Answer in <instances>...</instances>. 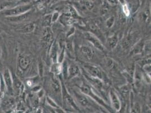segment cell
Returning a JSON list of instances; mask_svg holds the SVG:
<instances>
[{
  "label": "cell",
  "mask_w": 151,
  "mask_h": 113,
  "mask_svg": "<svg viewBox=\"0 0 151 113\" xmlns=\"http://www.w3.org/2000/svg\"><path fill=\"white\" fill-rule=\"evenodd\" d=\"M1 32V26H0V32Z\"/></svg>",
  "instance_id": "obj_40"
},
{
  "label": "cell",
  "mask_w": 151,
  "mask_h": 113,
  "mask_svg": "<svg viewBox=\"0 0 151 113\" xmlns=\"http://www.w3.org/2000/svg\"><path fill=\"white\" fill-rule=\"evenodd\" d=\"M80 52L82 56L88 60H91L93 59L94 52L91 48L86 45H82L80 48Z\"/></svg>",
  "instance_id": "obj_12"
},
{
  "label": "cell",
  "mask_w": 151,
  "mask_h": 113,
  "mask_svg": "<svg viewBox=\"0 0 151 113\" xmlns=\"http://www.w3.org/2000/svg\"><path fill=\"white\" fill-rule=\"evenodd\" d=\"M51 85L52 89L53 90L55 93L57 94L60 93V92H62L61 83L59 82L58 78L54 74H52V75L51 76Z\"/></svg>",
  "instance_id": "obj_11"
},
{
  "label": "cell",
  "mask_w": 151,
  "mask_h": 113,
  "mask_svg": "<svg viewBox=\"0 0 151 113\" xmlns=\"http://www.w3.org/2000/svg\"><path fill=\"white\" fill-rule=\"evenodd\" d=\"M83 69L85 72L90 76L99 79L101 80L103 79L105 77L103 71L98 66L90 63H83Z\"/></svg>",
  "instance_id": "obj_3"
},
{
  "label": "cell",
  "mask_w": 151,
  "mask_h": 113,
  "mask_svg": "<svg viewBox=\"0 0 151 113\" xmlns=\"http://www.w3.org/2000/svg\"><path fill=\"white\" fill-rule=\"evenodd\" d=\"M75 32V27H71V28L69 29V31L67 32V34H66L67 38H70L72 35H73L74 34Z\"/></svg>",
  "instance_id": "obj_33"
},
{
  "label": "cell",
  "mask_w": 151,
  "mask_h": 113,
  "mask_svg": "<svg viewBox=\"0 0 151 113\" xmlns=\"http://www.w3.org/2000/svg\"><path fill=\"white\" fill-rule=\"evenodd\" d=\"M73 94L75 97L76 100L78 102V103L83 107L88 106L89 105V101L88 98L86 97L85 94H83L82 92L79 93L77 91H74Z\"/></svg>",
  "instance_id": "obj_10"
},
{
  "label": "cell",
  "mask_w": 151,
  "mask_h": 113,
  "mask_svg": "<svg viewBox=\"0 0 151 113\" xmlns=\"http://www.w3.org/2000/svg\"><path fill=\"white\" fill-rule=\"evenodd\" d=\"M29 12L24 13L22 15H19L18 16H15V17H7L9 20H10L11 22L13 23H21L25 20L27 19V17L29 16Z\"/></svg>",
  "instance_id": "obj_15"
},
{
  "label": "cell",
  "mask_w": 151,
  "mask_h": 113,
  "mask_svg": "<svg viewBox=\"0 0 151 113\" xmlns=\"http://www.w3.org/2000/svg\"><path fill=\"white\" fill-rule=\"evenodd\" d=\"M106 66L108 69H112L115 66V62L113 61V59H112L110 58H107L106 59Z\"/></svg>",
  "instance_id": "obj_28"
},
{
  "label": "cell",
  "mask_w": 151,
  "mask_h": 113,
  "mask_svg": "<svg viewBox=\"0 0 151 113\" xmlns=\"http://www.w3.org/2000/svg\"><path fill=\"white\" fill-rule=\"evenodd\" d=\"M62 84V98H63V102L67 105L70 107H72L73 109H75L77 111L79 110V109L78 106L76 105L75 102H74L73 98L72 96L69 94L66 88L65 87V85H64L63 82L61 81Z\"/></svg>",
  "instance_id": "obj_5"
},
{
  "label": "cell",
  "mask_w": 151,
  "mask_h": 113,
  "mask_svg": "<svg viewBox=\"0 0 151 113\" xmlns=\"http://www.w3.org/2000/svg\"><path fill=\"white\" fill-rule=\"evenodd\" d=\"M84 76L86 78V79H87V80L94 87L96 88L98 90L101 91L103 89V83L101 81V80L94 78V77H91L90 76L88 75L86 72L84 73Z\"/></svg>",
  "instance_id": "obj_9"
},
{
  "label": "cell",
  "mask_w": 151,
  "mask_h": 113,
  "mask_svg": "<svg viewBox=\"0 0 151 113\" xmlns=\"http://www.w3.org/2000/svg\"><path fill=\"white\" fill-rule=\"evenodd\" d=\"M80 74V69L76 64H70L68 66L67 79H70Z\"/></svg>",
  "instance_id": "obj_13"
},
{
  "label": "cell",
  "mask_w": 151,
  "mask_h": 113,
  "mask_svg": "<svg viewBox=\"0 0 151 113\" xmlns=\"http://www.w3.org/2000/svg\"><path fill=\"white\" fill-rule=\"evenodd\" d=\"M31 63L32 59L29 56L25 55L20 56L17 63V74L18 75H23L24 72L28 69Z\"/></svg>",
  "instance_id": "obj_4"
},
{
  "label": "cell",
  "mask_w": 151,
  "mask_h": 113,
  "mask_svg": "<svg viewBox=\"0 0 151 113\" xmlns=\"http://www.w3.org/2000/svg\"><path fill=\"white\" fill-rule=\"evenodd\" d=\"M62 69H63V67H62V63H59V62L53 63L51 67V71L53 74L55 75H59L62 72Z\"/></svg>",
  "instance_id": "obj_21"
},
{
  "label": "cell",
  "mask_w": 151,
  "mask_h": 113,
  "mask_svg": "<svg viewBox=\"0 0 151 113\" xmlns=\"http://www.w3.org/2000/svg\"><path fill=\"white\" fill-rule=\"evenodd\" d=\"M145 42L143 40H140L137 43L132 49L133 54H139L142 53L145 48Z\"/></svg>",
  "instance_id": "obj_19"
},
{
  "label": "cell",
  "mask_w": 151,
  "mask_h": 113,
  "mask_svg": "<svg viewBox=\"0 0 151 113\" xmlns=\"http://www.w3.org/2000/svg\"><path fill=\"white\" fill-rule=\"evenodd\" d=\"M122 9H123V12H124V14L126 15L127 17H128L129 15V14H130V11L129 10V8L127 7V5H125L123 6V8Z\"/></svg>",
  "instance_id": "obj_34"
},
{
  "label": "cell",
  "mask_w": 151,
  "mask_h": 113,
  "mask_svg": "<svg viewBox=\"0 0 151 113\" xmlns=\"http://www.w3.org/2000/svg\"><path fill=\"white\" fill-rule=\"evenodd\" d=\"M46 101H47V102L49 104V105L51 106L52 107H54L55 109H57V108L59 107L58 106L57 103L54 101L52 99H51L50 97H49V96L46 97Z\"/></svg>",
  "instance_id": "obj_30"
},
{
  "label": "cell",
  "mask_w": 151,
  "mask_h": 113,
  "mask_svg": "<svg viewBox=\"0 0 151 113\" xmlns=\"http://www.w3.org/2000/svg\"><path fill=\"white\" fill-rule=\"evenodd\" d=\"M109 98H110L111 104L113 107V109L117 112L120 111L121 105V102L118 95L113 89H111L109 91Z\"/></svg>",
  "instance_id": "obj_8"
},
{
  "label": "cell",
  "mask_w": 151,
  "mask_h": 113,
  "mask_svg": "<svg viewBox=\"0 0 151 113\" xmlns=\"http://www.w3.org/2000/svg\"><path fill=\"white\" fill-rule=\"evenodd\" d=\"M27 85L28 86V87H31L33 85V82L31 80H28L27 81Z\"/></svg>",
  "instance_id": "obj_36"
},
{
  "label": "cell",
  "mask_w": 151,
  "mask_h": 113,
  "mask_svg": "<svg viewBox=\"0 0 151 113\" xmlns=\"http://www.w3.org/2000/svg\"><path fill=\"white\" fill-rule=\"evenodd\" d=\"M119 41V39L118 37L116 35H112L111 37L108 38L107 40V44L108 45V46L111 48V49H114L117 45Z\"/></svg>",
  "instance_id": "obj_20"
},
{
  "label": "cell",
  "mask_w": 151,
  "mask_h": 113,
  "mask_svg": "<svg viewBox=\"0 0 151 113\" xmlns=\"http://www.w3.org/2000/svg\"><path fill=\"white\" fill-rule=\"evenodd\" d=\"M60 20L61 21V22L63 23L64 25H72L73 23H75L76 22L75 18L69 16L67 14H64L62 16H61L60 17H59Z\"/></svg>",
  "instance_id": "obj_17"
},
{
  "label": "cell",
  "mask_w": 151,
  "mask_h": 113,
  "mask_svg": "<svg viewBox=\"0 0 151 113\" xmlns=\"http://www.w3.org/2000/svg\"><path fill=\"white\" fill-rule=\"evenodd\" d=\"M140 106L138 102H135L132 106L131 111L132 113H140Z\"/></svg>",
  "instance_id": "obj_29"
},
{
  "label": "cell",
  "mask_w": 151,
  "mask_h": 113,
  "mask_svg": "<svg viewBox=\"0 0 151 113\" xmlns=\"http://www.w3.org/2000/svg\"><path fill=\"white\" fill-rule=\"evenodd\" d=\"M51 15L52 14H49L47 15H45L44 18H43V20L42 22V25L44 27H50L51 22Z\"/></svg>",
  "instance_id": "obj_24"
},
{
  "label": "cell",
  "mask_w": 151,
  "mask_h": 113,
  "mask_svg": "<svg viewBox=\"0 0 151 113\" xmlns=\"http://www.w3.org/2000/svg\"><path fill=\"white\" fill-rule=\"evenodd\" d=\"M16 1H20V0H16Z\"/></svg>",
  "instance_id": "obj_41"
},
{
  "label": "cell",
  "mask_w": 151,
  "mask_h": 113,
  "mask_svg": "<svg viewBox=\"0 0 151 113\" xmlns=\"http://www.w3.org/2000/svg\"><path fill=\"white\" fill-rule=\"evenodd\" d=\"M12 2L7 1L6 0H0V12H2L7 9L9 7H12Z\"/></svg>",
  "instance_id": "obj_23"
},
{
  "label": "cell",
  "mask_w": 151,
  "mask_h": 113,
  "mask_svg": "<svg viewBox=\"0 0 151 113\" xmlns=\"http://www.w3.org/2000/svg\"><path fill=\"white\" fill-rule=\"evenodd\" d=\"M1 59H2V50L0 48V64L1 63Z\"/></svg>",
  "instance_id": "obj_37"
},
{
  "label": "cell",
  "mask_w": 151,
  "mask_h": 113,
  "mask_svg": "<svg viewBox=\"0 0 151 113\" xmlns=\"http://www.w3.org/2000/svg\"><path fill=\"white\" fill-rule=\"evenodd\" d=\"M88 1H92V2H94V1H95V0H88Z\"/></svg>",
  "instance_id": "obj_39"
},
{
  "label": "cell",
  "mask_w": 151,
  "mask_h": 113,
  "mask_svg": "<svg viewBox=\"0 0 151 113\" xmlns=\"http://www.w3.org/2000/svg\"><path fill=\"white\" fill-rule=\"evenodd\" d=\"M0 91H1V76L0 75Z\"/></svg>",
  "instance_id": "obj_38"
},
{
  "label": "cell",
  "mask_w": 151,
  "mask_h": 113,
  "mask_svg": "<svg viewBox=\"0 0 151 113\" xmlns=\"http://www.w3.org/2000/svg\"><path fill=\"white\" fill-rule=\"evenodd\" d=\"M58 46L56 41L52 45L51 48L50 56L51 58L53 61V63H56L58 61Z\"/></svg>",
  "instance_id": "obj_18"
},
{
  "label": "cell",
  "mask_w": 151,
  "mask_h": 113,
  "mask_svg": "<svg viewBox=\"0 0 151 113\" xmlns=\"http://www.w3.org/2000/svg\"><path fill=\"white\" fill-rule=\"evenodd\" d=\"M38 70L40 72V75L42 76L43 74V65L41 62H40L38 64Z\"/></svg>",
  "instance_id": "obj_35"
},
{
  "label": "cell",
  "mask_w": 151,
  "mask_h": 113,
  "mask_svg": "<svg viewBox=\"0 0 151 113\" xmlns=\"http://www.w3.org/2000/svg\"><path fill=\"white\" fill-rule=\"evenodd\" d=\"M85 38L87 40L92 44L95 48H96L98 50L103 51L104 49V47L101 44V41L95 36L94 34H92L91 33L87 32L85 34Z\"/></svg>",
  "instance_id": "obj_7"
},
{
  "label": "cell",
  "mask_w": 151,
  "mask_h": 113,
  "mask_svg": "<svg viewBox=\"0 0 151 113\" xmlns=\"http://www.w3.org/2000/svg\"><path fill=\"white\" fill-rule=\"evenodd\" d=\"M83 5L85 6V7L88 9L89 10H91L94 7V5L93 2L88 1V0H85L83 1Z\"/></svg>",
  "instance_id": "obj_27"
},
{
  "label": "cell",
  "mask_w": 151,
  "mask_h": 113,
  "mask_svg": "<svg viewBox=\"0 0 151 113\" xmlns=\"http://www.w3.org/2000/svg\"><path fill=\"white\" fill-rule=\"evenodd\" d=\"M36 25L34 23H29L20 27L17 29V31L22 33H29L35 30Z\"/></svg>",
  "instance_id": "obj_14"
},
{
  "label": "cell",
  "mask_w": 151,
  "mask_h": 113,
  "mask_svg": "<svg viewBox=\"0 0 151 113\" xmlns=\"http://www.w3.org/2000/svg\"><path fill=\"white\" fill-rule=\"evenodd\" d=\"M65 46L66 49L68 51H69L70 55L73 54V43L71 40H68L65 42Z\"/></svg>",
  "instance_id": "obj_26"
},
{
  "label": "cell",
  "mask_w": 151,
  "mask_h": 113,
  "mask_svg": "<svg viewBox=\"0 0 151 113\" xmlns=\"http://www.w3.org/2000/svg\"><path fill=\"white\" fill-rule=\"evenodd\" d=\"M3 79L7 91L9 93H13L14 87H13V78L11 73V71L9 69H6L3 72Z\"/></svg>",
  "instance_id": "obj_6"
},
{
  "label": "cell",
  "mask_w": 151,
  "mask_h": 113,
  "mask_svg": "<svg viewBox=\"0 0 151 113\" xmlns=\"http://www.w3.org/2000/svg\"><path fill=\"white\" fill-rule=\"evenodd\" d=\"M60 14L59 12H55L51 15V22L52 23L55 22L59 18Z\"/></svg>",
  "instance_id": "obj_32"
},
{
  "label": "cell",
  "mask_w": 151,
  "mask_h": 113,
  "mask_svg": "<svg viewBox=\"0 0 151 113\" xmlns=\"http://www.w3.org/2000/svg\"><path fill=\"white\" fill-rule=\"evenodd\" d=\"M114 23V17H111L106 20V25L107 28H110L113 26Z\"/></svg>",
  "instance_id": "obj_31"
},
{
  "label": "cell",
  "mask_w": 151,
  "mask_h": 113,
  "mask_svg": "<svg viewBox=\"0 0 151 113\" xmlns=\"http://www.w3.org/2000/svg\"><path fill=\"white\" fill-rule=\"evenodd\" d=\"M133 42V36L132 35H128L126 38H125V39L123 40L122 41V47H124V48L127 49L128 48H129Z\"/></svg>",
  "instance_id": "obj_22"
},
{
  "label": "cell",
  "mask_w": 151,
  "mask_h": 113,
  "mask_svg": "<svg viewBox=\"0 0 151 113\" xmlns=\"http://www.w3.org/2000/svg\"><path fill=\"white\" fill-rule=\"evenodd\" d=\"M32 8V5L30 4L20 5L17 7H12L6 9L4 11V14L6 16V17L18 16L29 12L31 10Z\"/></svg>",
  "instance_id": "obj_2"
},
{
  "label": "cell",
  "mask_w": 151,
  "mask_h": 113,
  "mask_svg": "<svg viewBox=\"0 0 151 113\" xmlns=\"http://www.w3.org/2000/svg\"><path fill=\"white\" fill-rule=\"evenodd\" d=\"M15 104V100L13 98H10L7 99L4 102V107H5L6 109H10L13 107V105Z\"/></svg>",
  "instance_id": "obj_25"
},
{
  "label": "cell",
  "mask_w": 151,
  "mask_h": 113,
  "mask_svg": "<svg viewBox=\"0 0 151 113\" xmlns=\"http://www.w3.org/2000/svg\"><path fill=\"white\" fill-rule=\"evenodd\" d=\"M80 89L81 91V92H82L83 94L90 97L102 106L104 107L108 111L111 112V109L107 105L106 103L104 101V100H103L102 99H101V97H99L97 94L95 93L92 88H91V87L88 84L85 83H83L81 87H80Z\"/></svg>",
  "instance_id": "obj_1"
},
{
  "label": "cell",
  "mask_w": 151,
  "mask_h": 113,
  "mask_svg": "<svg viewBox=\"0 0 151 113\" xmlns=\"http://www.w3.org/2000/svg\"><path fill=\"white\" fill-rule=\"evenodd\" d=\"M52 37V35L50 27H45L44 30L42 33V40L46 43H49Z\"/></svg>",
  "instance_id": "obj_16"
}]
</instances>
